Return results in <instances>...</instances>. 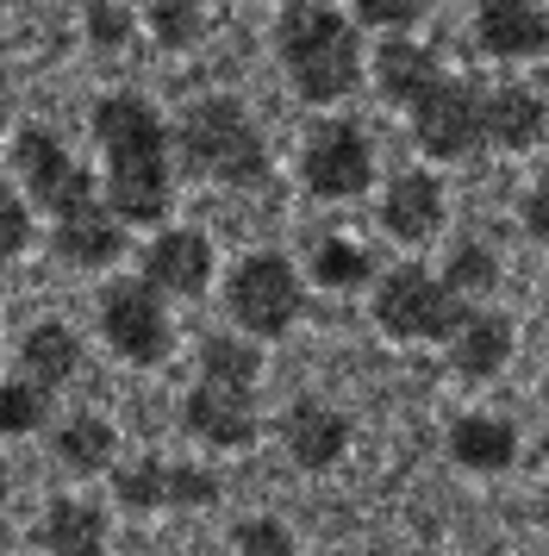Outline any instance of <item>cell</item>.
<instances>
[{"label":"cell","mask_w":549,"mask_h":556,"mask_svg":"<svg viewBox=\"0 0 549 556\" xmlns=\"http://www.w3.org/2000/svg\"><path fill=\"white\" fill-rule=\"evenodd\" d=\"M119 251H125V219L113 206L81 201L69 213H56V256L69 269H106Z\"/></svg>","instance_id":"cell-17"},{"label":"cell","mask_w":549,"mask_h":556,"mask_svg":"<svg viewBox=\"0 0 549 556\" xmlns=\"http://www.w3.org/2000/svg\"><path fill=\"white\" fill-rule=\"evenodd\" d=\"M487 138L499 151H531L544 138V101L531 88H499L487 101Z\"/></svg>","instance_id":"cell-22"},{"label":"cell","mask_w":549,"mask_h":556,"mask_svg":"<svg viewBox=\"0 0 549 556\" xmlns=\"http://www.w3.org/2000/svg\"><path fill=\"white\" fill-rule=\"evenodd\" d=\"M88 20H94V38H100V45H119V38H125V13H119V7L94 0V7H88Z\"/></svg>","instance_id":"cell-33"},{"label":"cell","mask_w":549,"mask_h":556,"mask_svg":"<svg viewBox=\"0 0 549 556\" xmlns=\"http://www.w3.org/2000/svg\"><path fill=\"white\" fill-rule=\"evenodd\" d=\"M25 244H31V213L13 188H0V263H13Z\"/></svg>","instance_id":"cell-29"},{"label":"cell","mask_w":549,"mask_h":556,"mask_svg":"<svg viewBox=\"0 0 549 556\" xmlns=\"http://www.w3.org/2000/svg\"><path fill=\"white\" fill-rule=\"evenodd\" d=\"M100 338H106V351L119 356V363H163L175 351V326H169V301L150 288L144 276L138 281H113L106 294H100Z\"/></svg>","instance_id":"cell-7"},{"label":"cell","mask_w":549,"mask_h":556,"mask_svg":"<svg viewBox=\"0 0 549 556\" xmlns=\"http://www.w3.org/2000/svg\"><path fill=\"white\" fill-rule=\"evenodd\" d=\"M412 138L424 156H469L487 138V101L474 94L469 81L437 76L412 101Z\"/></svg>","instance_id":"cell-9"},{"label":"cell","mask_w":549,"mask_h":556,"mask_svg":"<svg viewBox=\"0 0 549 556\" xmlns=\"http://www.w3.org/2000/svg\"><path fill=\"white\" fill-rule=\"evenodd\" d=\"M444 188H437V176H424V169H406V176H394V188H387V206H381V219H387V231H394L399 244H424V238H437L444 231Z\"/></svg>","instance_id":"cell-20"},{"label":"cell","mask_w":549,"mask_h":556,"mask_svg":"<svg viewBox=\"0 0 549 556\" xmlns=\"http://www.w3.org/2000/svg\"><path fill=\"white\" fill-rule=\"evenodd\" d=\"M469 556H512L506 544H481V551H469Z\"/></svg>","instance_id":"cell-35"},{"label":"cell","mask_w":549,"mask_h":556,"mask_svg":"<svg viewBox=\"0 0 549 556\" xmlns=\"http://www.w3.org/2000/svg\"><path fill=\"white\" fill-rule=\"evenodd\" d=\"M444 451H449V463H456L462 476L494 481V476H512V469H519L524 438H519V426L499 419V413H462V419L449 426Z\"/></svg>","instance_id":"cell-14"},{"label":"cell","mask_w":549,"mask_h":556,"mask_svg":"<svg viewBox=\"0 0 549 556\" xmlns=\"http://www.w3.org/2000/svg\"><path fill=\"white\" fill-rule=\"evenodd\" d=\"M281 451H288V463L306 469V476L337 469V463L349 456V413L331 406V401H319V394L288 401V413H281Z\"/></svg>","instance_id":"cell-11"},{"label":"cell","mask_w":549,"mask_h":556,"mask_svg":"<svg viewBox=\"0 0 549 556\" xmlns=\"http://www.w3.org/2000/svg\"><path fill=\"white\" fill-rule=\"evenodd\" d=\"M144 281L163 301H200L213 281V244L200 231H156L144 251Z\"/></svg>","instance_id":"cell-15"},{"label":"cell","mask_w":549,"mask_h":556,"mask_svg":"<svg viewBox=\"0 0 549 556\" xmlns=\"http://www.w3.org/2000/svg\"><path fill=\"white\" fill-rule=\"evenodd\" d=\"M369 276H374V256L362 244H349V238H319L312 244V281H319L324 294H349Z\"/></svg>","instance_id":"cell-26"},{"label":"cell","mask_w":549,"mask_h":556,"mask_svg":"<svg viewBox=\"0 0 549 556\" xmlns=\"http://www.w3.org/2000/svg\"><path fill=\"white\" fill-rule=\"evenodd\" d=\"M181 426L200 451L219 456H244L263 438V413H256V388H231V381H206L200 376L181 394Z\"/></svg>","instance_id":"cell-8"},{"label":"cell","mask_w":549,"mask_h":556,"mask_svg":"<svg viewBox=\"0 0 549 556\" xmlns=\"http://www.w3.org/2000/svg\"><path fill=\"white\" fill-rule=\"evenodd\" d=\"M113 506L119 513H206V506L225 494V481L200 463H169V456H138V463H119L113 469Z\"/></svg>","instance_id":"cell-6"},{"label":"cell","mask_w":549,"mask_h":556,"mask_svg":"<svg viewBox=\"0 0 549 556\" xmlns=\"http://www.w3.org/2000/svg\"><path fill=\"white\" fill-rule=\"evenodd\" d=\"M474 31L494 56H544L549 51V13L537 0H481Z\"/></svg>","instance_id":"cell-19"},{"label":"cell","mask_w":549,"mask_h":556,"mask_svg":"<svg viewBox=\"0 0 549 556\" xmlns=\"http://www.w3.org/2000/svg\"><path fill=\"white\" fill-rule=\"evenodd\" d=\"M13 163H20V176H25V194L38 206H50V213H69V206L94 201V181L81 176V163H75L50 131L25 126L20 144H13Z\"/></svg>","instance_id":"cell-12"},{"label":"cell","mask_w":549,"mask_h":556,"mask_svg":"<svg viewBox=\"0 0 549 556\" xmlns=\"http://www.w3.org/2000/svg\"><path fill=\"white\" fill-rule=\"evenodd\" d=\"M544 401H549V376H544Z\"/></svg>","instance_id":"cell-36"},{"label":"cell","mask_w":549,"mask_h":556,"mask_svg":"<svg viewBox=\"0 0 549 556\" xmlns=\"http://www.w3.org/2000/svg\"><path fill=\"white\" fill-rule=\"evenodd\" d=\"M374 76H381V94H387V101L412 106L424 88H431V81L444 76V70H437V56L424 51V45H406V38H394V45L381 51V63H374Z\"/></svg>","instance_id":"cell-23"},{"label":"cell","mask_w":549,"mask_h":556,"mask_svg":"<svg viewBox=\"0 0 549 556\" xmlns=\"http://www.w3.org/2000/svg\"><path fill=\"white\" fill-rule=\"evenodd\" d=\"M94 131L106 151V206L125 226H156L169 213V126L138 94H113L94 106Z\"/></svg>","instance_id":"cell-1"},{"label":"cell","mask_w":549,"mask_h":556,"mask_svg":"<svg viewBox=\"0 0 549 556\" xmlns=\"http://www.w3.org/2000/svg\"><path fill=\"white\" fill-rule=\"evenodd\" d=\"M31 538H38V556H106L113 551V513L88 494H50Z\"/></svg>","instance_id":"cell-13"},{"label":"cell","mask_w":549,"mask_h":556,"mask_svg":"<svg viewBox=\"0 0 549 556\" xmlns=\"http://www.w3.org/2000/svg\"><path fill=\"white\" fill-rule=\"evenodd\" d=\"M13 501V469H7V456H0V506Z\"/></svg>","instance_id":"cell-34"},{"label":"cell","mask_w":549,"mask_h":556,"mask_svg":"<svg viewBox=\"0 0 549 556\" xmlns=\"http://www.w3.org/2000/svg\"><path fill=\"white\" fill-rule=\"evenodd\" d=\"M274 51L294 76L299 101H344L349 88L362 81V45H356V26L344 13H331L319 0H299L281 13L274 26Z\"/></svg>","instance_id":"cell-2"},{"label":"cell","mask_w":549,"mask_h":556,"mask_svg":"<svg viewBox=\"0 0 549 556\" xmlns=\"http://www.w3.org/2000/svg\"><path fill=\"white\" fill-rule=\"evenodd\" d=\"M544 556H549V551H544Z\"/></svg>","instance_id":"cell-37"},{"label":"cell","mask_w":549,"mask_h":556,"mask_svg":"<svg viewBox=\"0 0 549 556\" xmlns=\"http://www.w3.org/2000/svg\"><path fill=\"white\" fill-rule=\"evenodd\" d=\"M524 226H531V238H537V244H549V181L524 194Z\"/></svg>","instance_id":"cell-32"},{"label":"cell","mask_w":549,"mask_h":556,"mask_svg":"<svg viewBox=\"0 0 549 556\" xmlns=\"http://www.w3.org/2000/svg\"><path fill=\"white\" fill-rule=\"evenodd\" d=\"M231 556H299V538L274 513H250L231 526Z\"/></svg>","instance_id":"cell-27"},{"label":"cell","mask_w":549,"mask_h":556,"mask_svg":"<svg viewBox=\"0 0 549 556\" xmlns=\"http://www.w3.org/2000/svg\"><path fill=\"white\" fill-rule=\"evenodd\" d=\"M200 376L231 381V388H256V376H263L256 338H250V331H213V338L200 344Z\"/></svg>","instance_id":"cell-24"},{"label":"cell","mask_w":549,"mask_h":556,"mask_svg":"<svg viewBox=\"0 0 549 556\" xmlns=\"http://www.w3.org/2000/svg\"><path fill=\"white\" fill-rule=\"evenodd\" d=\"M20 376H31L38 388H69L81 376V338H75L63 319H38V326L20 338Z\"/></svg>","instance_id":"cell-21"},{"label":"cell","mask_w":549,"mask_h":556,"mask_svg":"<svg viewBox=\"0 0 549 556\" xmlns=\"http://www.w3.org/2000/svg\"><path fill=\"white\" fill-rule=\"evenodd\" d=\"M225 306H231V326L250 331L256 344L288 338L306 313V276L281 251H250L225 281Z\"/></svg>","instance_id":"cell-4"},{"label":"cell","mask_w":549,"mask_h":556,"mask_svg":"<svg viewBox=\"0 0 549 556\" xmlns=\"http://www.w3.org/2000/svg\"><path fill=\"white\" fill-rule=\"evenodd\" d=\"M449 369L462 381H494L506 363H512V319L506 313H462V326L444 338Z\"/></svg>","instance_id":"cell-18"},{"label":"cell","mask_w":549,"mask_h":556,"mask_svg":"<svg viewBox=\"0 0 549 556\" xmlns=\"http://www.w3.org/2000/svg\"><path fill=\"white\" fill-rule=\"evenodd\" d=\"M469 301L449 288L444 276H424V269H387L374 288V326L387 331L394 344H444L449 331L462 326Z\"/></svg>","instance_id":"cell-5"},{"label":"cell","mask_w":549,"mask_h":556,"mask_svg":"<svg viewBox=\"0 0 549 556\" xmlns=\"http://www.w3.org/2000/svg\"><path fill=\"white\" fill-rule=\"evenodd\" d=\"M50 463L75 481H94L119 469V426L106 413H69L50 431Z\"/></svg>","instance_id":"cell-16"},{"label":"cell","mask_w":549,"mask_h":556,"mask_svg":"<svg viewBox=\"0 0 549 556\" xmlns=\"http://www.w3.org/2000/svg\"><path fill=\"white\" fill-rule=\"evenodd\" d=\"M444 281L474 306L499 281V256L487 251V244H456V251H449V263H444Z\"/></svg>","instance_id":"cell-28"},{"label":"cell","mask_w":549,"mask_h":556,"mask_svg":"<svg viewBox=\"0 0 549 556\" xmlns=\"http://www.w3.org/2000/svg\"><path fill=\"white\" fill-rule=\"evenodd\" d=\"M181 163L206 181H225V188H256L269 176V151H263V131L250 126V113L238 101H194L188 119H181Z\"/></svg>","instance_id":"cell-3"},{"label":"cell","mask_w":549,"mask_h":556,"mask_svg":"<svg viewBox=\"0 0 549 556\" xmlns=\"http://www.w3.org/2000/svg\"><path fill=\"white\" fill-rule=\"evenodd\" d=\"M194 20H200L194 0H156V38L163 45H188L194 38Z\"/></svg>","instance_id":"cell-30"},{"label":"cell","mask_w":549,"mask_h":556,"mask_svg":"<svg viewBox=\"0 0 549 556\" xmlns=\"http://www.w3.org/2000/svg\"><path fill=\"white\" fill-rule=\"evenodd\" d=\"M356 13H362L369 26H412L424 13V0H356Z\"/></svg>","instance_id":"cell-31"},{"label":"cell","mask_w":549,"mask_h":556,"mask_svg":"<svg viewBox=\"0 0 549 556\" xmlns=\"http://www.w3.org/2000/svg\"><path fill=\"white\" fill-rule=\"evenodd\" d=\"M299 176L306 188L319 194V201H349V194H362L374 176V151L362 126H349V119H331L306 138V156H299Z\"/></svg>","instance_id":"cell-10"},{"label":"cell","mask_w":549,"mask_h":556,"mask_svg":"<svg viewBox=\"0 0 549 556\" xmlns=\"http://www.w3.org/2000/svg\"><path fill=\"white\" fill-rule=\"evenodd\" d=\"M50 406H56L50 388H38L31 376H7L0 381V438H38L44 426H56Z\"/></svg>","instance_id":"cell-25"}]
</instances>
